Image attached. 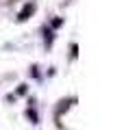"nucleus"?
Listing matches in <instances>:
<instances>
[{
	"instance_id": "2",
	"label": "nucleus",
	"mask_w": 135,
	"mask_h": 130,
	"mask_svg": "<svg viewBox=\"0 0 135 130\" xmlns=\"http://www.w3.org/2000/svg\"><path fill=\"white\" fill-rule=\"evenodd\" d=\"M26 115L31 117V121H33V124H37V113H35V111H31V108H28V111H26Z\"/></svg>"
},
{
	"instance_id": "1",
	"label": "nucleus",
	"mask_w": 135,
	"mask_h": 130,
	"mask_svg": "<svg viewBox=\"0 0 135 130\" xmlns=\"http://www.w3.org/2000/svg\"><path fill=\"white\" fill-rule=\"evenodd\" d=\"M33 11H35V7H33L31 2H28V4H24V7H22V11L18 13V22H24V20H28V15H31Z\"/></svg>"
}]
</instances>
